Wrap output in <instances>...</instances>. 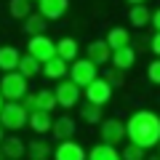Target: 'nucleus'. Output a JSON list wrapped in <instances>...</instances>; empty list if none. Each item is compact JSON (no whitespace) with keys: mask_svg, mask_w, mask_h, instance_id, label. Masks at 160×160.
I'll return each instance as SVG.
<instances>
[{"mask_svg":"<svg viewBox=\"0 0 160 160\" xmlns=\"http://www.w3.org/2000/svg\"><path fill=\"white\" fill-rule=\"evenodd\" d=\"M126 126V139L142 149H152L160 142V118L152 109H136L128 115Z\"/></svg>","mask_w":160,"mask_h":160,"instance_id":"1","label":"nucleus"},{"mask_svg":"<svg viewBox=\"0 0 160 160\" xmlns=\"http://www.w3.org/2000/svg\"><path fill=\"white\" fill-rule=\"evenodd\" d=\"M29 93V80L22 78L19 72H6L0 78V96L3 102H22Z\"/></svg>","mask_w":160,"mask_h":160,"instance_id":"2","label":"nucleus"},{"mask_svg":"<svg viewBox=\"0 0 160 160\" xmlns=\"http://www.w3.org/2000/svg\"><path fill=\"white\" fill-rule=\"evenodd\" d=\"M27 109L22 107L19 102H6L3 104V109H0V126L6 128V133L8 131H22L24 126H27Z\"/></svg>","mask_w":160,"mask_h":160,"instance_id":"3","label":"nucleus"},{"mask_svg":"<svg viewBox=\"0 0 160 160\" xmlns=\"http://www.w3.org/2000/svg\"><path fill=\"white\" fill-rule=\"evenodd\" d=\"M67 75H69V80H72L78 88H86L91 80L99 78V67L91 64L86 56H83V59H75V62L67 67Z\"/></svg>","mask_w":160,"mask_h":160,"instance_id":"4","label":"nucleus"},{"mask_svg":"<svg viewBox=\"0 0 160 160\" xmlns=\"http://www.w3.org/2000/svg\"><path fill=\"white\" fill-rule=\"evenodd\" d=\"M27 56H32L35 62H48L56 56V40H51L48 35H35L27 40Z\"/></svg>","mask_w":160,"mask_h":160,"instance_id":"5","label":"nucleus"},{"mask_svg":"<svg viewBox=\"0 0 160 160\" xmlns=\"http://www.w3.org/2000/svg\"><path fill=\"white\" fill-rule=\"evenodd\" d=\"M51 91H53V99H56V107H62V109H72V107H78L80 93H83L69 78L59 80V86L51 88Z\"/></svg>","mask_w":160,"mask_h":160,"instance_id":"6","label":"nucleus"},{"mask_svg":"<svg viewBox=\"0 0 160 160\" xmlns=\"http://www.w3.org/2000/svg\"><path fill=\"white\" fill-rule=\"evenodd\" d=\"M99 126H102V144L118 147V144L126 139V126H123L120 118H104Z\"/></svg>","mask_w":160,"mask_h":160,"instance_id":"7","label":"nucleus"},{"mask_svg":"<svg viewBox=\"0 0 160 160\" xmlns=\"http://www.w3.org/2000/svg\"><path fill=\"white\" fill-rule=\"evenodd\" d=\"M83 93H86V102L88 104H96V107H104V104H109V99H112V88L104 83L102 78H96V80H91L86 88H83Z\"/></svg>","mask_w":160,"mask_h":160,"instance_id":"8","label":"nucleus"},{"mask_svg":"<svg viewBox=\"0 0 160 160\" xmlns=\"http://www.w3.org/2000/svg\"><path fill=\"white\" fill-rule=\"evenodd\" d=\"M69 0H38V13L46 22H59L62 16H67Z\"/></svg>","mask_w":160,"mask_h":160,"instance_id":"9","label":"nucleus"},{"mask_svg":"<svg viewBox=\"0 0 160 160\" xmlns=\"http://www.w3.org/2000/svg\"><path fill=\"white\" fill-rule=\"evenodd\" d=\"M51 158L53 160H86V147L78 144L75 139H69V142H59L56 147L51 149Z\"/></svg>","mask_w":160,"mask_h":160,"instance_id":"10","label":"nucleus"},{"mask_svg":"<svg viewBox=\"0 0 160 160\" xmlns=\"http://www.w3.org/2000/svg\"><path fill=\"white\" fill-rule=\"evenodd\" d=\"M75 118H69V115H59V118H53L51 123V133L56 142H69V139H75Z\"/></svg>","mask_w":160,"mask_h":160,"instance_id":"11","label":"nucleus"},{"mask_svg":"<svg viewBox=\"0 0 160 160\" xmlns=\"http://www.w3.org/2000/svg\"><path fill=\"white\" fill-rule=\"evenodd\" d=\"M109 56H112V51H109V46L104 43V40H91V43L86 46V59L91 64H96V67L109 64Z\"/></svg>","mask_w":160,"mask_h":160,"instance_id":"12","label":"nucleus"},{"mask_svg":"<svg viewBox=\"0 0 160 160\" xmlns=\"http://www.w3.org/2000/svg\"><path fill=\"white\" fill-rule=\"evenodd\" d=\"M0 152H3V158H6V160H22L24 155H27V142H22L16 133H11V136L3 139Z\"/></svg>","mask_w":160,"mask_h":160,"instance_id":"13","label":"nucleus"},{"mask_svg":"<svg viewBox=\"0 0 160 160\" xmlns=\"http://www.w3.org/2000/svg\"><path fill=\"white\" fill-rule=\"evenodd\" d=\"M109 62H112L115 69H120V72H128V69H133V64H136V48H133V46L118 48V51H112Z\"/></svg>","mask_w":160,"mask_h":160,"instance_id":"14","label":"nucleus"},{"mask_svg":"<svg viewBox=\"0 0 160 160\" xmlns=\"http://www.w3.org/2000/svg\"><path fill=\"white\" fill-rule=\"evenodd\" d=\"M56 56L62 59V62H67V64H72L75 59H80V43L75 38H59L56 40Z\"/></svg>","mask_w":160,"mask_h":160,"instance_id":"15","label":"nucleus"},{"mask_svg":"<svg viewBox=\"0 0 160 160\" xmlns=\"http://www.w3.org/2000/svg\"><path fill=\"white\" fill-rule=\"evenodd\" d=\"M67 67H69L67 62H62L59 56H53V59H48V62L40 64V75H43V78H48V80H56V83H59V80L67 78Z\"/></svg>","mask_w":160,"mask_h":160,"instance_id":"16","label":"nucleus"},{"mask_svg":"<svg viewBox=\"0 0 160 160\" xmlns=\"http://www.w3.org/2000/svg\"><path fill=\"white\" fill-rule=\"evenodd\" d=\"M19 59H22V51L16 46H0V72H16Z\"/></svg>","mask_w":160,"mask_h":160,"instance_id":"17","label":"nucleus"},{"mask_svg":"<svg viewBox=\"0 0 160 160\" xmlns=\"http://www.w3.org/2000/svg\"><path fill=\"white\" fill-rule=\"evenodd\" d=\"M51 123H53V115L51 112H40V109H35V112L27 115V126L32 128L35 133H51Z\"/></svg>","mask_w":160,"mask_h":160,"instance_id":"18","label":"nucleus"},{"mask_svg":"<svg viewBox=\"0 0 160 160\" xmlns=\"http://www.w3.org/2000/svg\"><path fill=\"white\" fill-rule=\"evenodd\" d=\"M104 43L109 46V51L126 48V46H131V32H128L126 27H109V32H107V38H104Z\"/></svg>","mask_w":160,"mask_h":160,"instance_id":"19","label":"nucleus"},{"mask_svg":"<svg viewBox=\"0 0 160 160\" xmlns=\"http://www.w3.org/2000/svg\"><path fill=\"white\" fill-rule=\"evenodd\" d=\"M51 144L46 142V139H29L27 142V155H24V158H29V160H48L51 158Z\"/></svg>","mask_w":160,"mask_h":160,"instance_id":"20","label":"nucleus"},{"mask_svg":"<svg viewBox=\"0 0 160 160\" xmlns=\"http://www.w3.org/2000/svg\"><path fill=\"white\" fill-rule=\"evenodd\" d=\"M86 160H120L118 147H109V144H93L91 149H86Z\"/></svg>","mask_w":160,"mask_h":160,"instance_id":"21","label":"nucleus"},{"mask_svg":"<svg viewBox=\"0 0 160 160\" xmlns=\"http://www.w3.org/2000/svg\"><path fill=\"white\" fill-rule=\"evenodd\" d=\"M46 29H48V22L40 13H29L27 19H24V32L29 35V38H35V35H46Z\"/></svg>","mask_w":160,"mask_h":160,"instance_id":"22","label":"nucleus"},{"mask_svg":"<svg viewBox=\"0 0 160 160\" xmlns=\"http://www.w3.org/2000/svg\"><path fill=\"white\" fill-rule=\"evenodd\" d=\"M35 109H40V112H53L56 109V99H53L51 88H38V93H35Z\"/></svg>","mask_w":160,"mask_h":160,"instance_id":"23","label":"nucleus"},{"mask_svg":"<svg viewBox=\"0 0 160 160\" xmlns=\"http://www.w3.org/2000/svg\"><path fill=\"white\" fill-rule=\"evenodd\" d=\"M80 120H83V123H88V126H99V123L104 120V118H102V107L83 102V104H80Z\"/></svg>","mask_w":160,"mask_h":160,"instance_id":"24","label":"nucleus"},{"mask_svg":"<svg viewBox=\"0 0 160 160\" xmlns=\"http://www.w3.org/2000/svg\"><path fill=\"white\" fill-rule=\"evenodd\" d=\"M16 72L22 75V78H38V72H40V62H35L32 56H27V53H22V59H19V67H16Z\"/></svg>","mask_w":160,"mask_h":160,"instance_id":"25","label":"nucleus"},{"mask_svg":"<svg viewBox=\"0 0 160 160\" xmlns=\"http://www.w3.org/2000/svg\"><path fill=\"white\" fill-rule=\"evenodd\" d=\"M128 22H131L133 27H139V29L149 27V8L147 6H131V11H128Z\"/></svg>","mask_w":160,"mask_h":160,"instance_id":"26","label":"nucleus"},{"mask_svg":"<svg viewBox=\"0 0 160 160\" xmlns=\"http://www.w3.org/2000/svg\"><path fill=\"white\" fill-rule=\"evenodd\" d=\"M8 13H11V19L24 22V19L32 13V3H29V0H11V3H8Z\"/></svg>","mask_w":160,"mask_h":160,"instance_id":"27","label":"nucleus"},{"mask_svg":"<svg viewBox=\"0 0 160 160\" xmlns=\"http://www.w3.org/2000/svg\"><path fill=\"white\" fill-rule=\"evenodd\" d=\"M102 80L112 88V91H118V88L126 86V72H120V69L109 67V69H104V72H102Z\"/></svg>","mask_w":160,"mask_h":160,"instance_id":"28","label":"nucleus"},{"mask_svg":"<svg viewBox=\"0 0 160 160\" xmlns=\"http://www.w3.org/2000/svg\"><path fill=\"white\" fill-rule=\"evenodd\" d=\"M120 160H147V149H142V147L128 142L123 147V152H120Z\"/></svg>","mask_w":160,"mask_h":160,"instance_id":"29","label":"nucleus"},{"mask_svg":"<svg viewBox=\"0 0 160 160\" xmlns=\"http://www.w3.org/2000/svg\"><path fill=\"white\" fill-rule=\"evenodd\" d=\"M147 78H149L152 86H158V83H160V62H158V59H152V62L147 64Z\"/></svg>","mask_w":160,"mask_h":160,"instance_id":"30","label":"nucleus"},{"mask_svg":"<svg viewBox=\"0 0 160 160\" xmlns=\"http://www.w3.org/2000/svg\"><path fill=\"white\" fill-rule=\"evenodd\" d=\"M147 51L158 59V53H160V35H158V32H152V38L147 40Z\"/></svg>","mask_w":160,"mask_h":160,"instance_id":"31","label":"nucleus"},{"mask_svg":"<svg viewBox=\"0 0 160 160\" xmlns=\"http://www.w3.org/2000/svg\"><path fill=\"white\" fill-rule=\"evenodd\" d=\"M19 104H22V107L27 109V112H35V93L29 91V93H27V96H24V99H22Z\"/></svg>","mask_w":160,"mask_h":160,"instance_id":"32","label":"nucleus"},{"mask_svg":"<svg viewBox=\"0 0 160 160\" xmlns=\"http://www.w3.org/2000/svg\"><path fill=\"white\" fill-rule=\"evenodd\" d=\"M149 29L152 32L160 29V11H149Z\"/></svg>","mask_w":160,"mask_h":160,"instance_id":"33","label":"nucleus"},{"mask_svg":"<svg viewBox=\"0 0 160 160\" xmlns=\"http://www.w3.org/2000/svg\"><path fill=\"white\" fill-rule=\"evenodd\" d=\"M128 6H144V3H147V0H126Z\"/></svg>","mask_w":160,"mask_h":160,"instance_id":"34","label":"nucleus"},{"mask_svg":"<svg viewBox=\"0 0 160 160\" xmlns=\"http://www.w3.org/2000/svg\"><path fill=\"white\" fill-rule=\"evenodd\" d=\"M6 136H8V133H6V128L0 126V144H3V139H6Z\"/></svg>","mask_w":160,"mask_h":160,"instance_id":"35","label":"nucleus"},{"mask_svg":"<svg viewBox=\"0 0 160 160\" xmlns=\"http://www.w3.org/2000/svg\"><path fill=\"white\" fill-rule=\"evenodd\" d=\"M147 160H160V158H158V155H149V158H147Z\"/></svg>","mask_w":160,"mask_h":160,"instance_id":"36","label":"nucleus"},{"mask_svg":"<svg viewBox=\"0 0 160 160\" xmlns=\"http://www.w3.org/2000/svg\"><path fill=\"white\" fill-rule=\"evenodd\" d=\"M3 104H6V102H3V96H0V109H3Z\"/></svg>","mask_w":160,"mask_h":160,"instance_id":"37","label":"nucleus"},{"mask_svg":"<svg viewBox=\"0 0 160 160\" xmlns=\"http://www.w3.org/2000/svg\"><path fill=\"white\" fill-rule=\"evenodd\" d=\"M0 160H6V158H3V152H0Z\"/></svg>","mask_w":160,"mask_h":160,"instance_id":"38","label":"nucleus"},{"mask_svg":"<svg viewBox=\"0 0 160 160\" xmlns=\"http://www.w3.org/2000/svg\"><path fill=\"white\" fill-rule=\"evenodd\" d=\"M29 3H38V0H29Z\"/></svg>","mask_w":160,"mask_h":160,"instance_id":"39","label":"nucleus"}]
</instances>
